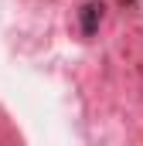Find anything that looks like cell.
I'll list each match as a JSON object with an SVG mask.
<instances>
[{
	"mask_svg": "<svg viewBox=\"0 0 143 146\" xmlns=\"http://www.w3.org/2000/svg\"><path fill=\"white\" fill-rule=\"evenodd\" d=\"M99 21H102V3H99V0L85 3V7H82V31H85V34H92Z\"/></svg>",
	"mask_w": 143,
	"mask_h": 146,
	"instance_id": "6da1fadb",
	"label": "cell"
}]
</instances>
